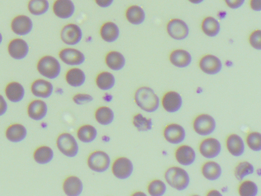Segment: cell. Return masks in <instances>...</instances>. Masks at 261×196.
<instances>
[{
    "label": "cell",
    "instance_id": "cell-33",
    "mask_svg": "<svg viewBox=\"0 0 261 196\" xmlns=\"http://www.w3.org/2000/svg\"><path fill=\"white\" fill-rule=\"evenodd\" d=\"M49 7L48 0H30L28 6L29 12L36 16L46 14L48 11Z\"/></svg>",
    "mask_w": 261,
    "mask_h": 196
},
{
    "label": "cell",
    "instance_id": "cell-34",
    "mask_svg": "<svg viewBox=\"0 0 261 196\" xmlns=\"http://www.w3.org/2000/svg\"><path fill=\"white\" fill-rule=\"evenodd\" d=\"M202 28L204 33L208 36L214 37L220 31V23L214 18H206L202 25Z\"/></svg>",
    "mask_w": 261,
    "mask_h": 196
},
{
    "label": "cell",
    "instance_id": "cell-36",
    "mask_svg": "<svg viewBox=\"0 0 261 196\" xmlns=\"http://www.w3.org/2000/svg\"><path fill=\"white\" fill-rule=\"evenodd\" d=\"M114 113L108 107L103 106L97 109L95 117L97 122L103 125L111 124L114 119Z\"/></svg>",
    "mask_w": 261,
    "mask_h": 196
},
{
    "label": "cell",
    "instance_id": "cell-46",
    "mask_svg": "<svg viewBox=\"0 0 261 196\" xmlns=\"http://www.w3.org/2000/svg\"><path fill=\"white\" fill-rule=\"evenodd\" d=\"M97 5L102 8H107L113 3L114 0H95Z\"/></svg>",
    "mask_w": 261,
    "mask_h": 196
},
{
    "label": "cell",
    "instance_id": "cell-16",
    "mask_svg": "<svg viewBox=\"0 0 261 196\" xmlns=\"http://www.w3.org/2000/svg\"><path fill=\"white\" fill-rule=\"evenodd\" d=\"M200 67L202 71L209 75L219 73L222 68L221 60L212 55H207L202 58Z\"/></svg>",
    "mask_w": 261,
    "mask_h": 196
},
{
    "label": "cell",
    "instance_id": "cell-23",
    "mask_svg": "<svg viewBox=\"0 0 261 196\" xmlns=\"http://www.w3.org/2000/svg\"><path fill=\"white\" fill-rule=\"evenodd\" d=\"M6 94L8 99L13 103L21 101L25 94L23 86L18 82H12L6 87Z\"/></svg>",
    "mask_w": 261,
    "mask_h": 196
},
{
    "label": "cell",
    "instance_id": "cell-24",
    "mask_svg": "<svg viewBox=\"0 0 261 196\" xmlns=\"http://www.w3.org/2000/svg\"><path fill=\"white\" fill-rule=\"evenodd\" d=\"M63 188L67 195L77 196L82 192L83 186L79 178L76 176H70L64 181Z\"/></svg>",
    "mask_w": 261,
    "mask_h": 196
},
{
    "label": "cell",
    "instance_id": "cell-5",
    "mask_svg": "<svg viewBox=\"0 0 261 196\" xmlns=\"http://www.w3.org/2000/svg\"><path fill=\"white\" fill-rule=\"evenodd\" d=\"M83 33L81 28L77 24H69L63 27L60 37L62 41L69 46H75L82 40Z\"/></svg>",
    "mask_w": 261,
    "mask_h": 196
},
{
    "label": "cell",
    "instance_id": "cell-11",
    "mask_svg": "<svg viewBox=\"0 0 261 196\" xmlns=\"http://www.w3.org/2000/svg\"><path fill=\"white\" fill-rule=\"evenodd\" d=\"M222 149L220 142L214 138L204 140L200 146L201 154L207 159H213L218 156Z\"/></svg>",
    "mask_w": 261,
    "mask_h": 196
},
{
    "label": "cell",
    "instance_id": "cell-44",
    "mask_svg": "<svg viewBox=\"0 0 261 196\" xmlns=\"http://www.w3.org/2000/svg\"><path fill=\"white\" fill-rule=\"evenodd\" d=\"M227 5L232 9H237L244 3L245 0H225Z\"/></svg>",
    "mask_w": 261,
    "mask_h": 196
},
{
    "label": "cell",
    "instance_id": "cell-18",
    "mask_svg": "<svg viewBox=\"0 0 261 196\" xmlns=\"http://www.w3.org/2000/svg\"><path fill=\"white\" fill-rule=\"evenodd\" d=\"M162 105L167 112L178 111L182 105V97L179 93L176 92H169L166 93L163 97Z\"/></svg>",
    "mask_w": 261,
    "mask_h": 196
},
{
    "label": "cell",
    "instance_id": "cell-49",
    "mask_svg": "<svg viewBox=\"0 0 261 196\" xmlns=\"http://www.w3.org/2000/svg\"><path fill=\"white\" fill-rule=\"evenodd\" d=\"M3 41V36L1 32H0V45L2 44Z\"/></svg>",
    "mask_w": 261,
    "mask_h": 196
},
{
    "label": "cell",
    "instance_id": "cell-2",
    "mask_svg": "<svg viewBox=\"0 0 261 196\" xmlns=\"http://www.w3.org/2000/svg\"><path fill=\"white\" fill-rule=\"evenodd\" d=\"M37 69L39 73L50 80H54L61 73V65L59 61L52 56L42 57L38 61Z\"/></svg>",
    "mask_w": 261,
    "mask_h": 196
},
{
    "label": "cell",
    "instance_id": "cell-17",
    "mask_svg": "<svg viewBox=\"0 0 261 196\" xmlns=\"http://www.w3.org/2000/svg\"><path fill=\"white\" fill-rule=\"evenodd\" d=\"M31 89L32 93L35 97L47 99L52 95L54 88L50 82L39 79L33 82Z\"/></svg>",
    "mask_w": 261,
    "mask_h": 196
},
{
    "label": "cell",
    "instance_id": "cell-48",
    "mask_svg": "<svg viewBox=\"0 0 261 196\" xmlns=\"http://www.w3.org/2000/svg\"><path fill=\"white\" fill-rule=\"evenodd\" d=\"M189 2L193 4L198 5L204 2V0H188Z\"/></svg>",
    "mask_w": 261,
    "mask_h": 196
},
{
    "label": "cell",
    "instance_id": "cell-42",
    "mask_svg": "<svg viewBox=\"0 0 261 196\" xmlns=\"http://www.w3.org/2000/svg\"><path fill=\"white\" fill-rule=\"evenodd\" d=\"M261 31L259 30L253 31L250 35L249 43L256 50L261 49Z\"/></svg>",
    "mask_w": 261,
    "mask_h": 196
},
{
    "label": "cell",
    "instance_id": "cell-29",
    "mask_svg": "<svg viewBox=\"0 0 261 196\" xmlns=\"http://www.w3.org/2000/svg\"><path fill=\"white\" fill-rule=\"evenodd\" d=\"M105 61L109 68L115 71L122 70L125 64L124 56L117 51L109 52L106 56Z\"/></svg>",
    "mask_w": 261,
    "mask_h": 196
},
{
    "label": "cell",
    "instance_id": "cell-39",
    "mask_svg": "<svg viewBox=\"0 0 261 196\" xmlns=\"http://www.w3.org/2000/svg\"><path fill=\"white\" fill-rule=\"evenodd\" d=\"M257 192V185L251 181L242 182L239 187V193L241 196H255Z\"/></svg>",
    "mask_w": 261,
    "mask_h": 196
},
{
    "label": "cell",
    "instance_id": "cell-47",
    "mask_svg": "<svg viewBox=\"0 0 261 196\" xmlns=\"http://www.w3.org/2000/svg\"><path fill=\"white\" fill-rule=\"evenodd\" d=\"M251 9L256 12L261 11V0H250Z\"/></svg>",
    "mask_w": 261,
    "mask_h": 196
},
{
    "label": "cell",
    "instance_id": "cell-41",
    "mask_svg": "<svg viewBox=\"0 0 261 196\" xmlns=\"http://www.w3.org/2000/svg\"><path fill=\"white\" fill-rule=\"evenodd\" d=\"M248 147L253 151H259L261 150V135L258 133H252L246 138Z\"/></svg>",
    "mask_w": 261,
    "mask_h": 196
},
{
    "label": "cell",
    "instance_id": "cell-19",
    "mask_svg": "<svg viewBox=\"0 0 261 196\" xmlns=\"http://www.w3.org/2000/svg\"><path fill=\"white\" fill-rule=\"evenodd\" d=\"M48 106L45 102L36 100L32 101L28 107V114L33 120L40 121L46 116Z\"/></svg>",
    "mask_w": 261,
    "mask_h": 196
},
{
    "label": "cell",
    "instance_id": "cell-35",
    "mask_svg": "<svg viewBox=\"0 0 261 196\" xmlns=\"http://www.w3.org/2000/svg\"><path fill=\"white\" fill-rule=\"evenodd\" d=\"M97 136V131L93 126L86 125L81 126L78 130L77 136L82 142L89 143L94 141Z\"/></svg>",
    "mask_w": 261,
    "mask_h": 196
},
{
    "label": "cell",
    "instance_id": "cell-27",
    "mask_svg": "<svg viewBox=\"0 0 261 196\" xmlns=\"http://www.w3.org/2000/svg\"><path fill=\"white\" fill-rule=\"evenodd\" d=\"M227 147L230 153L234 156H240L244 151L243 141L237 135H231L228 138Z\"/></svg>",
    "mask_w": 261,
    "mask_h": 196
},
{
    "label": "cell",
    "instance_id": "cell-40",
    "mask_svg": "<svg viewBox=\"0 0 261 196\" xmlns=\"http://www.w3.org/2000/svg\"><path fill=\"white\" fill-rule=\"evenodd\" d=\"M166 190L165 184L160 180L152 181L148 186V192L152 196H161Z\"/></svg>",
    "mask_w": 261,
    "mask_h": 196
},
{
    "label": "cell",
    "instance_id": "cell-6",
    "mask_svg": "<svg viewBox=\"0 0 261 196\" xmlns=\"http://www.w3.org/2000/svg\"><path fill=\"white\" fill-rule=\"evenodd\" d=\"M88 165L93 171L99 173L106 171L109 167L110 159L109 155L103 151L92 153L88 159Z\"/></svg>",
    "mask_w": 261,
    "mask_h": 196
},
{
    "label": "cell",
    "instance_id": "cell-38",
    "mask_svg": "<svg viewBox=\"0 0 261 196\" xmlns=\"http://www.w3.org/2000/svg\"><path fill=\"white\" fill-rule=\"evenodd\" d=\"M253 172V166L248 162H244L239 163L236 167L235 175L239 181H242L244 177L252 174Z\"/></svg>",
    "mask_w": 261,
    "mask_h": 196
},
{
    "label": "cell",
    "instance_id": "cell-3",
    "mask_svg": "<svg viewBox=\"0 0 261 196\" xmlns=\"http://www.w3.org/2000/svg\"><path fill=\"white\" fill-rule=\"evenodd\" d=\"M165 178L168 184L178 190L186 189L189 183V177L184 169L176 167L169 168L165 174Z\"/></svg>",
    "mask_w": 261,
    "mask_h": 196
},
{
    "label": "cell",
    "instance_id": "cell-13",
    "mask_svg": "<svg viewBox=\"0 0 261 196\" xmlns=\"http://www.w3.org/2000/svg\"><path fill=\"white\" fill-rule=\"evenodd\" d=\"M60 59L67 65L71 66H80L85 60L84 54L74 48H65L59 53Z\"/></svg>",
    "mask_w": 261,
    "mask_h": 196
},
{
    "label": "cell",
    "instance_id": "cell-1",
    "mask_svg": "<svg viewBox=\"0 0 261 196\" xmlns=\"http://www.w3.org/2000/svg\"><path fill=\"white\" fill-rule=\"evenodd\" d=\"M137 104L143 110L152 112L159 106V99L154 91L148 87L139 89L135 94Z\"/></svg>",
    "mask_w": 261,
    "mask_h": 196
},
{
    "label": "cell",
    "instance_id": "cell-7",
    "mask_svg": "<svg viewBox=\"0 0 261 196\" xmlns=\"http://www.w3.org/2000/svg\"><path fill=\"white\" fill-rule=\"evenodd\" d=\"M195 132L200 136H207L212 134L216 128L213 117L207 114L198 116L193 122Z\"/></svg>",
    "mask_w": 261,
    "mask_h": 196
},
{
    "label": "cell",
    "instance_id": "cell-30",
    "mask_svg": "<svg viewBox=\"0 0 261 196\" xmlns=\"http://www.w3.org/2000/svg\"><path fill=\"white\" fill-rule=\"evenodd\" d=\"M35 161L40 165L49 163L53 159V150L48 146H41L37 148L34 153Z\"/></svg>",
    "mask_w": 261,
    "mask_h": 196
},
{
    "label": "cell",
    "instance_id": "cell-26",
    "mask_svg": "<svg viewBox=\"0 0 261 196\" xmlns=\"http://www.w3.org/2000/svg\"><path fill=\"white\" fill-rule=\"evenodd\" d=\"M67 83L73 87H80L86 80L84 72L80 69L73 68L68 71L66 76Z\"/></svg>",
    "mask_w": 261,
    "mask_h": 196
},
{
    "label": "cell",
    "instance_id": "cell-22",
    "mask_svg": "<svg viewBox=\"0 0 261 196\" xmlns=\"http://www.w3.org/2000/svg\"><path fill=\"white\" fill-rule=\"evenodd\" d=\"M169 59L173 65L179 68H185L191 63L192 57L187 51L178 49L171 53Z\"/></svg>",
    "mask_w": 261,
    "mask_h": 196
},
{
    "label": "cell",
    "instance_id": "cell-12",
    "mask_svg": "<svg viewBox=\"0 0 261 196\" xmlns=\"http://www.w3.org/2000/svg\"><path fill=\"white\" fill-rule=\"evenodd\" d=\"M33 27V22L28 16L20 15L15 18L12 22L13 31L19 36H25L29 34Z\"/></svg>",
    "mask_w": 261,
    "mask_h": 196
},
{
    "label": "cell",
    "instance_id": "cell-25",
    "mask_svg": "<svg viewBox=\"0 0 261 196\" xmlns=\"http://www.w3.org/2000/svg\"><path fill=\"white\" fill-rule=\"evenodd\" d=\"M125 16L127 21L135 25L142 24L146 19L144 10L138 6L129 7L126 11Z\"/></svg>",
    "mask_w": 261,
    "mask_h": 196
},
{
    "label": "cell",
    "instance_id": "cell-28",
    "mask_svg": "<svg viewBox=\"0 0 261 196\" xmlns=\"http://www.w3.org/2000/svg\"><path fill=\"white\" fill-rule=\"evenodd\" d=\"M27 132L23 125L15 124L10 126L6 132V137L8 140L13 143H19L27 137Z\"/></svg>",
    "mask_w": 261,
    "mask_h": 196
},
{
    "label": "cell",
    "instance_id": "cell-31",
    "mask_svg": "<svg viewBox=\"0 0 261 196\" xmlns=\"http://www.w3.org/2000/svg\"><path fill=\"white\" fill-rule=\"evenodd\" d=\"M202 170L204 176L209 180H215L219 178L222 174L221 166L214 162L206 163Z\"/></svg>",
    "mask_w": 261,
    "mask_h": 196
},
{
    "label": "cell",
    "instance_id": "cell-10",
    "mask_svg": "<svg viewBox=\"0 0 261 196\" xmlns=\"http://www.w3.org/2000/svg\"><path fill=\"white\" fill-rule=\"evenodd\" d=\"M10 55L16 60L24 59L29 52V47L27 43L22 38L14 39L8 46Z\"/></svg>",
    "mask_w": 261,
    "mask_h": 196
},
{
    "label": "cell",
    "instance_id": "cell-21",
    "mask_svg": "<svg viewBox=\"0 0 261 196\" xmlns=\"http://www.w3.org/2000/svg\"><path fill=\"white\" fill-rule=\"evenodd\" d=\"M175 154L177 161L183 166L191 165L195 159L194 150L188 146L184 145L180 146L176 150Z\"/></svg>",
    "mask_w": 261,
    "mask_h": 196
},
{
    "label": "cell",
    "instance_id": "cell-43",
    "mask_svg": "<svg viewBox=\"0 0 261 196\" xmlns=\"http://www.w3.org/2000/svg\"><path fill=\"white\" fill-rule=\"evenodd\" d=\"M93 100V97L89 94H78L73 97L74 102L78 105L89 103Z\"/></svg>",
    "mask_w": 261,
    "mask_h": 196
},
{
    "label": "cell",
    "instance_id": "cell-15",
    "mask_svg": "<svg viewBox=\"0 0 261 196\" xmlns=\"http://www.w3.org/2000/svg\"><path fill=\"white\" fill-rule=\"evenodd\" d=\"M164 137L169 143L173 144H178L182 143L185 139V129L180 125L176 124H170L165 128Z\"/></svg>",
    "mask_w": 261,
    "mask_h": 196
},
{
    "label": "cell",
    "instance_id": "cell-9",
    "mask_svg": "<svg viewBox=\"0 0 261 196\" xmlns=\"http://www.w3.org/2000/svg\"><path fill=\"white\" fill-rule=\"evenodd\" d=\"M114 175L120 179H125L132 175L134 165L132 161L126 158H120L114 162L112 166Z\"/></svg>",
    "mask_w": 261,
    "mask_h": 196
},
{
    "label": "cell",
    "instance_id": "cell-14",
    "mask_svg": "<svg viewBox=\"0 0 261 196\" xmlns=\"http://www.w3.org/2000/svg\"><path fill=\"white\" fill-rule=\"evenodd\" d=\"M53 10L58 18L68 19L74 14L75 7L72 0H56L53 5Z\"/></svg>",
    "mask_w": 261,
    "mask_h": 196
},
{
    "label": "cell",
    "instance_id": "cell-4",
    "mask_svg": "<svg viewBox=\"0 0 261 196\" xmlns=\"http://www.w3.org/2000/svg\"><path fill=\"white\" fill-rule=\"evenodd\" d=\"M57 146L63 154L70 158L76 156L79 151V146L76 139L70 134L60 135L57 140Z\"/></svg>",
    "mask_w": 261,
    "mask_h": 196
},
{
    "label": "cell",
    "instance_id": "cell-37",
    "mask_svg": "<svg viewBox=\"0 0 261 196\" xmlns=\"http://www.w3.org/2000/svg\"><path fill=\"white\" fill-rule=\"evenodd\" d=\"M134 125L139 132H147L152 129L153 123L151 119H147L139 113L134 117Z\"/></svg>",
    "mask_w": 261,
    "mask_h": 196
},
{
    "label": "cell",
    "instance_id": "cell-32",
    "mask_svg": "<svg viewBox=\"0 0 261 196\" xmlns=\"http://www.w3.org/2000/svg\"><path fill=\"white\" fill-rule=\"evenodd\" d=\"M115 84V78L114 75L108 72L100 73L96 78V84L98 87L103 91L111 89Z\"/></svg>",
    "mask_w": 261,
    "mask_h": 196
},
{
    "label": "cell",
    "instance_id": "cell-45",
    "mask_svg": "<svg viewBox=\"0 0 261 196\" xmlns=\"http://www.w3.org/2000/svg\"><path fill=\"white\" fill-rule=\"evenodd\" d=\"M8 109V103L5 98L0 95V116L6 114Z\"/></svg>",
    "mask_w": 261,
    "mask_h": 196
},
{
    "label": "cell",
    "instance_id": "cell-20",
    "mask_svg": "<svg viewBox=\"0 0 261 196\" xmlns=\"http://www.w3.org/2000/svg\"><path fill=\"white\" fill-rule=\"evenodd\" d=\"M119 34L120 31L118 26L112 22L104 23L100 30L102 38L107 43H113L116 41Z\"/></svg>",
    "mask_w": 261,
    "mask_h": 196
},
{
    "label": "cell",
    "instance_id": "cell-8",
    "mask_svg": "<svg viewBox=\"0 0 261 196\" xmlns=\"http://www.w3.org/2000/svg\"><path fill=\"white\" fill-rule=\"evenodd\" d=\"M167 31L172 38L177 40H184L189 34L187 25L183 21L178 19H172L168 23Z\"/></svg>",
    "mask_w": 261,
    "mask_h": 196
}]
</instances>
